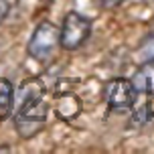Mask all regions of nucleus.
<instances>
[{
	"mask_svg": "<svg viewBox=\"0 0 154 154\" xmlns=\"http://www.w3.org/2000/svg\"><path fill=\"white\" fill-rule=\"evenodd\" d=\"M20 108L14 114V128L20 138H32L43 130L49 116V103L45 100V85L41 81H29L20 87Z\"/></svg>",
	"mask_w": 154,
	"mask_h": 154,
	"instance_id": "nucleus-1",
	"label": "nucleus"
},
{
	"mask_svg": "<svg viewBox=\"0 0 154 154\" xmlns=\"http://www.w3.org/2000/svg\"><path fill=\"white\" fill-rule=\"evenodd\" d=\"M93 23L91 18H87L81 12L71 10L65 14L63 24L59 29V47L65 51H77L87 43V38L91 37Z\"/></svg>",
	"mask_w": 154,
	"mask_h": 154,
	"instance_id": "nucleus-2",
	"label": "nucleus"
},
{
	"mask_svg": "<svg viewBox=\"0 0 154 154\" xmlns=\"http://www.w3.org/2000/svg\"><path fill=\"white\" fill-rule=\"evenodd\" d=\"M57 49H59V29L51 20L38 23L29 38V45H26L29 57L35 61L47 63L55 55Z\"/></svg>",
	"mask_w": 154,
	"mask_h": 154,
	"instance_id": "nucleus-3",
	"label": "nucleus"
},
{
	"mask_svg": "<svg viewBox=\"0 0 154 154\" xmlns=\"http://www.w3.org/2000/svg\"><path fill=\"white\" fill-rule=\"evenodd\" d=\"M103 100L108 103L109 109L114 112H124V109H130L136 101V89L132 85L130 79H124V77H116L112 81L103 85Z\"/></svg>",
	"mask_w": 154,
	"mask_h": 154,
	"instance_id": "nucleus-4",
	"label": "nucleus"
},
{
	"mask_svg": "<svg viewBox=\"0 0 154 154\" xmlns=\"http://www.w3.org/2000/svg\"><path fill=\"white\" fill-rule=\"evenodd\" d=\"M53 109L57 118H61L65 122H71V120H75L77 116L81 114V109H83V103L79 100V95L71 91H57L55 95V101H53Z\"/></svg>",
	"mask_w": 154,
	"mask_h": 154,
	"instance_id": "nucleus-5",
	"label": "nucleus"
},
{
	"mask_svg": "<svg viewBox=\"0 0 154 154\" xmlns=\"http://www.w3.org/2000/svg\"><path fill=\"white\" fill-rule=\"evenodd\" d=\"M132 85L136 93H154V59H146L132 75Z\"/></svg>",
	"mask_w": 154,
	"mask_h": 154,
	"instance_id": "nucleus-6",
	"label": "nucleus"
},
{
	"mask_svg": "<svg viewBox=\"0 0 154 154\" xmlns=\"http://www.w3.org/2000/svg\"><path fill=\"white\" fill-rule=\"evenodd\" d=\"M14 87L8 79L0 77V120H6L14 109Z\"/></svg>",
	"mask_w": 154,
	"mask_h": 154,
	"instance_id": "nucleus-7",
	"label": "nucleus"
},
{
	"mask_svg": "<svg viewBox=\"0 0 154 154\" xmlns=\"http://www.w3.org/2000/svg\"><path fill=\"white\" fill-rule=\"evenodd\" d=\"M140 55L144 59H154V32L144 38V43L140 47Z\"/></svg>",
	"mask_w": 154,
	"mask_h": 154,
	"instance_id": "nucleus-8",
	"label": "nucleus"
},
{
	"mask_svg": "<svg viewBox=\"0 0 154 154\" xmlns=\"http://www.w3.org/2000/svg\"><path fill=\"white\" fill-rule=\"evenodd\" d=\"M148 120H150V112H148V106L144 103V106H140V108L134 112V122L136 124H146Z\"/></svg>",
	"mask_w": 154,
	"mask_h": 154,
	"instance_id": "nucleus-9",
	"label": "nucleus"
},
{
	"mask_svg": "<svg viewBox=\"0 0 154 154\" xmlns=\"http://www.w3.org/2000/svg\"><path fill=\"white\" fill-rule=\"evenodd\" d=\"M8 12H10V2H8V0H0V24L4 23V18L8 16Z\"/></svg>",
	"mask_w": 154,
	"mask_h": 154,
	"instance_id": "nucleus-10",
	"label": "nucleus"
},
{
	"mask_svg": "<svg viewBox=\"0 0 154 154\" xmlns=\"http://www.w3.org/2000/svg\"><path fill=\"white\" fill-rule=\"evenodd\" d=\"M124 0H101V4H103V8H116L120 6Z\"/></svg>",
	"mask_w": 154,
	"mask_h": 154,
	"instance_id": "nucleus-11",
	"label": "nucleus"
},
{
	"mask_svg": "<svg viewBox=\"0 0 154 154\" xmlns=\"http://www.w3.org/2000/svg\"><path fill=\"white\" fill-rule=\"evenodd\" d=\"M152 97H150V101H148L146 106H148V112H150V118L154 120V93H150Z\"/></svg>",
	"mask_w": 154,
	"mask_h": 154,
	"instance_id": "nucleus-12",
	"label": "nucleus"
},
{
	"mask_svg": "<svg viewBox=\"0 0 154 154\" xmlns=\"http://www.w3.org/2000/svg\"><path fill=\"white\" fill-rule=\"evenodd\" d=\"M43 2H49V0H43Z\"/></svg>",
	"mask_w": 154,
	"mask_h": 154,
	"instance_id": "nucleus-13",
	"label": "nucleus"
}]
</instances>
